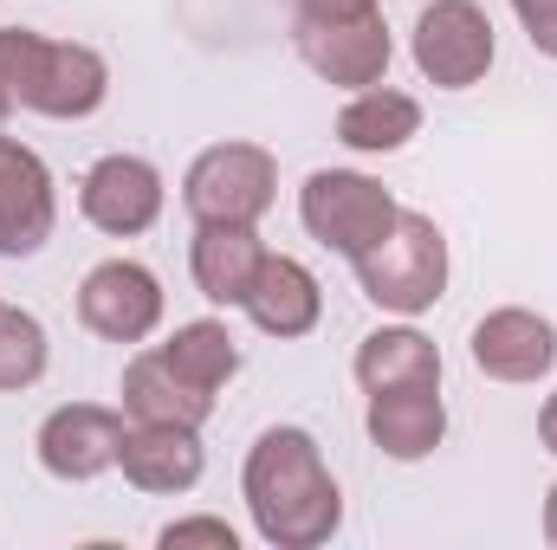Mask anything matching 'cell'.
<instances>
[{
	"label": "cell",
	"instance_id": "cell-24",
	"mask_svg": "<svg viewBox=\"0 0 557 550\" xmlns=\"http://www.w3.org/2000/svg\"><path fill=\"white\" fill-rule=\"evenodd\" d=\"M376 0H298V13H324V20H337V13H370Z\"/></svg>",
	"mask_w": 557,
	"mask_h": 550
},
{
	"label": "cell",
	"instance_id": "cell-23",
	"mask_svg": "<svg viewBox=\"0 0 557 550\" xmlns=\"http://www.w3.org/2000/svg\"><path fill=\"white\" fill-rule=\"evenodd\" d=\"M512 13H519V26H525V39L557 59V0H512Z\"/></svg>",
	"mask_w": 557,
	"mask_h": 550
},
{
	"label": "cell",
	"instance_id": "cell-11",
	"mask_svg": "<svg viewBox=\"0 0 557 550\" xmlns=\"http://www.w3.org/2000/svg\"><path fill=\"white\" fill-rule=\"evenodd\" d=\"M59 227L52 168L26 142L0 137V260H33Z\"/></svg>",
	"mask_w": 557,
	"mask_h": 550
},
{
	"label": "cell",
	"instance_id": "cell-16",
	"mask_svg": "<svg viewBox=\"0 0 557 550\" xmlns=\"http://www.w3.org/2000/svg\"><path fill=\"white\" fill-rule=\"evenodd\" d=\"M260 266H267V247H260L253 227H195L188 273H195L208 304H247Z\"/></svg>",
	"mask_w": 557,
	"mask_h": 550
},
{
	"label": "cell",
	"instance_id": "cell-27",
	"mask_svg": "<svg viewBox=\"0 0 557 550\" xmlns=\"http://www.w3.org/2000/svg\"><path fill=\"white\" fill-rule=\"evenodd\" d=\"M7 117H13V104H7V91H0V130H7Z\"/></svg>",
	"mask_w": 557,
	"mask_h": 550
},
{
	"label": "cell",
	"instance_id": "cell-14",
	"mask_svg": "<svg viewBox=\"0 0 557 550\" xmlns=\"http://www.w3.org/2000/svg\"><path fill=\"white\" fill-rule=\"evenodd\" d=\"M363 427H370V440H376L389 460H428V453L447 440V402H441V383L370 396Z\"/></svg>",
	"mask_w": 557,
	"mask_h": 550
},
{
	"label": "cell",
	"instance_id": "cell-10",
	"mask_svg": "<svg viewBox=\"0 0 557 550\" xmlns=\"http://www.w3.org/2000/svg\"><path fill=\"white\" fill-rule=\"evenodd\" d=\"M39 466L65 486H85L98 473L117 466V447H124V414L104 409V402H65L39 421Z\"/></svg>",
	"mask_w": 557,
	"mask_h": 550
},
{
	"label": "cell",
	"instance_id": "cell-19",
	"mask_svg": "<svg viewBox=\"0 0 557 550\" xmlns=\"http://www.w3.org/2000/svg\"><path fill=\"white\" fill-rule=\"evenodd\" d=\"M357 383H363V396L441 383V350H434V337H421L416 324H383V330H370L357 343Z\"/></svg>",
	"mask_w": 557,
	"mask_h": 550
},
{
	"label": "cell",
	"instance_id": "cell-1",
	"mask_svg": "<svg viewBox=\"0 0 557 550\" xmlns=\"http://www.w3.org/2000/svg\"><path fill=\"white\" fill-rule=\"evenodd\" d=\"M253 532L273 550H318L344 525V492L305 427H267L240 473Z\"/></svg>",
	"mask_w": 557,
	"mask_h": 550
},
{
	"label": "cell",
	"instance_id": "cell-17",
	"mask_svg": "<svg viewBox=\"0 0 557 550\" xmlns=\"http://www.w3.org/2000/svg\"><path fill=\"white\" fill-rule=\"evenodd\" d=\"M124 414L131 421H175V427H201L208 414H214V396L208 389H195L162 350H143L131 357V370H124Z\"/></svg>",
	"mask_w": 557,
	"mask_h": 550
},
{
	"label": "cell",
	"instance_id": "cell-5",
	"mask_svg": "<svg viewBox=\"0 0 557 550\" xmlns=\"http://www.w3.org/2000/svg\"><path fill=\"white\" fill-rule=\"evenodd\" d=\"M396 214H403L396 195H389L376 175H357V168H318V175H305V188H298V221H305V234H311L318 247L344 253V260H357L370 240H383Z\"/></svg>",
	"mask_w": 557,
	"mask_h": 550
},
{
	"label": "cell",
	"instance_id": "cell-4",
	"mask_svg": "<svg viewBox=\"0 0 557 550\" xmlns=\"http://www.w3.org/2000/svg\"><path fill=\"white\" fill-rule=\"evenodd\" d=\"M278 201V162L260 142H214L182 175V208L195 227H260Z\"/></svg>",
	"mask_w": 557,
	"mask_h": 550
},
{
	"label": "cell",
	"instance_id": "cell-3",
	"mask_svg": "<svg viewBox=\"0 0 557 550\" xmlns=\"http://www.w3.org/2000/svg\"><path fill=\"white\" fill-rule=\"evenodd\" d=\"M350 266H357V285H363V298H370L376 311L421 317V311H434L441 291H447V234H441L428 214L403 208V214L389 221V234L370 240Z\"/></svg>",
	"mask_w": 557,
	"mask_h": 550
},
{
	"label": "cell",
	"instance_id": "cell-22",
	"mask_svg": "<svg viewBox=\"0 0 557 550\" xmlns=\"http://www.w3.org/2000/svg\"><path fill=\"white\" fill-rule=\"evenodd\" d=\"M156 545H162V550H182V545L240 550V538H234V525H227V518H175V525H162V532H156Z\"/></svg>",
	"mask_w": 557,
	"mask_h": 550
},
{
	"label": "cell",
	"instance_id": "cell-25",
	"mask_svg": "<svg viewBox=\"0 0 557 550\" xmlns=\"http://www.w3.org/2000/svg\"><path fill=\"white\" fill-rule=\"evenodd\" d=\"M539 440H545V453H557V396H545V409H539Z\"/></svg>",
	"mask_w": 557,
	"mask_h": 550
},
{
	"label": "cell",
	"instance_id": "cell-6",
	"mask_svg": "<svg viewBox=\"0 0 557 550\" xmlns=\"http://www.w3.org/2000/svg\"><path fill=\"white\" fill-rule=\"evenodd\" d=\"M292 46L298 59L324 78V85H344V91H363V85H383L389 59H396V39H389V20L370 7V13H298L292 20Z\"/></svg>",
	"mask_w": 557,
	"mask_h": 550
},
{
	"label": "cell",
	"instance_id": "cell-8",
	"mask_svg": "<svg viewBox=\"0 0 557 550\" xmlns=\"http://www.w3.org/2000/svg\"><path fill=\"white\" fill-rule=\"evenodd\" d=\"M78 324L104 343H143L162 324V278L137 260H104L78 285Z\"/></svg>",
	"mask_w": 557,
	"mask_h": 550
},
{
	"label": "cell",
	"instance_id": "cell-21",
	"mask_svg": "<svg viewBox=\"0 0 557 550\" xmlns=\"http://www.w3.org/2000/svg\"><path fill=\"white\" fill-rule=\"evenodd\" d=\"M46 376V324L20 304H0V389H33Z\"/></svg>",
	"mask_w": 557,
	"mask_h": 550
},
{
	"label": "cell",
	"instance_id": "cell-9",
	"mask_svg": "<svg viewBox=\"0 0 557 550\" xmlns=\"http://www.w3.org/2000/svg\"><path fill=\"white\" fill-rule=\"evenodd\" d=\"M78 214L98 234H111V240L149 234L162 221V175H156V162L124 155V149L117 155H98L85 168V182H78Z\"/></svg>",
	"mask_w": 557,
	"mask_h": 550
},
{
	"label": "cell",
	"instance_id": "cell-15",
	"mask_svg": "<svg viewBox=\"0 0 557 550\" xmlns=\"http://www.w3.org/2000/svg\"><path fill=\"white\" fill-rule=\"evenodd\" d=\"M240 311L267 337H311L318 317H324V291H318L311 266H298L292 253H267V266H260V278H253V291H247Z\"/></svg>",
	"mask_w": 557,
	"mask_h": 550
},
{
	"label": "cell",
	"instance_id": "cell-7",
	"mask_svg": "<svg viewBox=\"0 0 557 550\" xmlns=\"http://www.w3.org/2000/svg\"><path fill=\"white\" fill-rule=\"evenodd\" d=\"M416 72L441 91H467L493 72V20L473 0H434L416 13Z\"/></svg>",
	"mask_w": 557,
	"mask_h": 550
},
{
	"label": "cell",
	"instance_id": "cell-26",
	"mask_svg": "<svg viewBox=\"0 0 557 550\" xmlns=\"http://www.w3.org/2000/svg\"><path fill=\"white\" fill-rule=\"evenodd\" d=\"M545 538H552V550H557V486L545 492Z\"/></svg>",
	"mask_w": 557,
	"mask_h": 550
},
{
	"label": "cell",
	"instance_id": "cell-20",
	"mask_svg": "<svg viewBox=\"0 0 557 550\" xmlns=\"http://www.w3.org/2000/svg\"><path fill=\"white\" fill-rule=\"evenodd\" d=\"M162 357H169L195 389H208V396H221V389L240 376V343H234V330H227V324H214V317L175 324V337L162 343Z\"/></svg>",
	"mask_w": 557,
	"mask_h": 550
},
{
	"label": "cell",
	"instance_id": "cell-13",
	"mask_svg": "<svg viewBox=\"0 0 557 550\" xmlns=\"http://www.w3.org/2000/svg\"><path fill=\"white\" fill-rule=\"evenodd\" d=\"M117 466L137 492H195L201 486V434L195 427H175V421H131L124 427V447H117Z\"/></svg>",
	"mask_w": 557,
	"mask_h": 550
},
{
	"label": "cell",
	"instance_id": "cell-2",
	"mask_svg": "<svg viewBox=\"0 0 557 550\" xmlns=\"http://www.w3.org/2000/svg\"><path fill=\"white\" fill-rule=\"evenodd\" d=\"M0 91H7L13 111L78 124V117L104 111L111 65L78 39H46L33 26H0Z\"/></svg>",
	"mask_w": 557,
	"mask_h": 550
},
{
	"label": "cell",
	"instance_id": "cell-12",
	"mask_svg": "<svg viewBox=\"0 0 557 550\" xmlns=\"http://www.w3.org/2000/svg\"><path fill=\"white\" fill-rule=\"evenodd\" d=\"M467 350H473V370L493 383H539L557 363V324L525 304H506V311H486L473 324Z\"/></svg>",
	"mask_w": 557,
	"mask_h": 550
},
{
	"label": "cell",
	"instance_id": "cell-18",
	"mask_svg": "<svg viewBox=\"0 0 557 550\" xmlns=\"http://www.w3.org/2000/svg\"><path fill=\"white\" fill-rule=\"evenodd\" d=\"M421 137V104L396 85H363L344 111H337V142L357 155H396Z\"/></svg>",
	"mask_w": 557,
	"mask_h": 550
}]
</instances>
